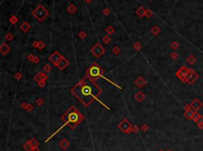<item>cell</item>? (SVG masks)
<instances>
[{
  "instance_id": "6da1fadb",
  "label": "cell",
  "mask_w": 203,
  "mask_h": 151,
  "mask_svg": "<svg viewBox=\"0 0 203 151\" xmlns=\"http://www.w3.org/2000/svg\"><path fill=\"white\" fill-rule=\"evenodd\" d=\"M100 92V89L87 77L72 89V93L85 105L91 103L94 98H96Z\"/></svg>"
},
{
  "instance_id": "7a4b0ae2",
  "label": "cell",
  "mask_w": 203,
  "mask_h": 151,
  "mask_svg": "<svg viewBox=\"0 0 203 151\" xmlns=\"http://www.w3.org/2000/svg\"><path fill=\"white\" fill-rule=\"evenodd\" d=\"M81 118L82 117H81L80 113L78 112L75 108H72L63 115L62 119L63 121L65 123H67L72 128H74V127L80 122Z\"/></svg>"
},
{
  "instance_id": "3957f363",
  "label": "cell",
  "mask_w": 203,
  "mask_h": 151,
  "mask_svg": "<svg viewBox=\"0 0 203 151\" xmlns=\"http://www.w3.org/2000/svg\"><path fill=\"white\" fill-rule=\"evenodd\" d=\"M34 14L39 20H42L44 18H45L47 16L48 12L46 11L45 9H44L42 7V6H39V7H37L36 9V10L34 11Z\"/></svg>"
},
{
  "instance_id": "277c9868",
  "label": "cell",
  "mask_w": 203,
  "mask_h": 151,
  "mask_svg": "<svg viewBox=\"0 0 203 151\" xmlns=\"http://www.w3.org/2000/svg\"><path fill=\"white\" fill-rule=\"evenodd\" d=\"M89 74L91 75L92 78H98V76H101V77L102 76V75L101 74V70H100V68H99L97 65L92 66V67L90 68V70H89ZM102 77H103V76H102Z\"/></svg>"
}]
</instances>
